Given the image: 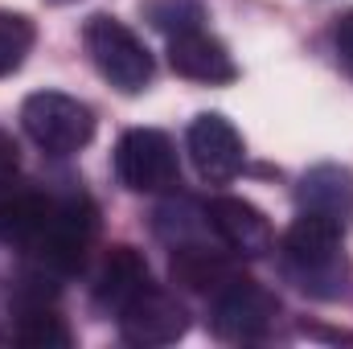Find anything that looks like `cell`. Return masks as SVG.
Wrapping results in <instances>:
<instances>
[{
  "label": "cell",
  "instance_id": "6da1fadb",
  "mask_svg": "<svg viewBox=\"0 0 353 349\" xmlns=\"http://www.w3.org/2000/svg\"><path fill=\"white\" fill-rule=\"evenodd\" d=\"M341 226L300 214L279 239V271L312 300H337L350 283V259L341 247Z\"/></svg>",
  "mask_w": 353,
  "mask_h": 349
},
{
  "label": "cell",
  "instance_id": "7a4b0ae2",
  "mask_svg": "<svg viewBox=\"0 0 353 349\" xmlns=\"http://www.w3.org/2000/svg\"><path fill=\"white\" fill-rule=\"evenodd\" d=\"M83 46H87L94 70L123 94H140L152 83V54L148 46L111 12H94L83 25Z\"/></svg>",
  "mask_w": 353,
  "mask_h": 349
},
{
  "label": "cell",
  "instance_id": "3957f363",
  "mask_svg": "<svg viewBox=\"0 0 353 349\" xmlns=\"http://www.w3.org/2000/svg\"><path fill=\"white\" fill-rule=\"evenodd\" d=\"M21 128H25V136L41 152L70 157V152H79V148L90 144V136H94V111L83 99H74V94L37 90L21 107Z\"/></svg>",
  "mask_w": 353,
  "mask_h": 349
},
{
  "label": "cell",
  "instance_id": "277c9868",
  "mask_svg": "<svg viewBox=\"0 0 353 349\" xmlns=\"http://www.w3.org/2000/svg\"><path fill=\"white\" fill-rule=\"evenodd\" d=\"M275 317H279V300L243 271L210 296V325L222 341H263Z\"/></svg>",
  "mask_w": 353,
  "mask_h": 349
},
{
  "label": "cell",
  "instance_id": "5b68a950",
  "mask_svg": "<svg viewBox=\"0 0 353 349\" xmlns=\"http://www.w3.org/2000/svg\"><path fill=\"white\" fill-rule=\"evenodd\" d=\"M115 177L132 193H169L181 185L176 144L161 128H132L115 144Z\"/></svg>",
  "mask_w": 353,
  "mask_h": 349
},
{
  "label": "cell",
  "instance_id": "8992f818",
  "mask_svg": "<svg viewBox=\"0 0 353 349\" xmlns=\"http://www.w3.org/2000/svg\"><path fill=\"white\" fill-rule=\"evenodd\" d=\"M185 148H189V161H193L197 177L210 181V185L234 181L243 173V165H247V144H243L239 128L226 115H218V111H205V115H197L189 123Z\"/></svg>",
  "mask_w": 353,
  "mask_h": 349
},
{
  "label": "cell",
  "instance_id": "52a82bcc",
  "mask_svg": "<svg viewBox=\"0 0 353 349\" xmlns=\"http://www.w3.org/2000/svg\"><path fill=\"white\" fill-rule=\"evenodd\" d=\"M189 329V312L185 304L176 300L173 292L165 288H148L140 292L123 312H119V337L128 346H140V349H152V346H173L185 337Z\"/></svg>",
  "mask_w": 353,
  "mask_h": 349
},
{
  "label": "cell",
  "instance_id": "ba28073f",
  "mask_svg": "<svg viewBox=\"0 0 353 349\" xmlns=\"http://www.w3.org/2000/svg\"><path fill=\"white\" fill-rule=\"evenodd\" d=\"M205 222L218 235V243L239 259H259L267 251H275V230L267 214L243 197H214L205 206Z\"/></svg>",
  "mask_w": 353,
  "mask_h": 349
},
{
  "label": "cell",
  "instance_id": "9c48e42d",
  "mask_svg": "<svg viewBox=\"0 0 353 349\" xmlns=\"http://www.w3.org/2000/svg\"><path fill=\"white\" fill-rule=\"evenodd\" d=\"M169 66H173L181 79L210 83V87H226V83L239 79V66H234L230 50L214 33H205L201 25L169 37Z\"/></svg>",
  "mask_w": 353,
  "mask_h": 349
},
{
  "label": "cell",
  "instance_id": "30bf717a",
  "mask_svg": "<svg viewBox=\"0 0 353 349\" xmlns=\"http://www.w3.org/2000/svg\"><path fill=\"white\" fill-rule=\"evenodd\" d=\"M152 288V271H148V263L144 255L136 251V247H128V243H115L103 263H99V271H94V283H90V296H94V304L103 308V312H123L140 292H148Z\"/></svg>",
  "mask_w": 353,
  "mask_h": 349
},
{
  "label": "cell",
  "instance_id": "8fae6325",
  "mask_svg": "<svg viewBox=\"0 0 353 349\" xmlns=\"http://www.w3.org/2000/svg\"><path fill=\"white\" fill-rule=\"evenodd\" d=\"M296 206H300V214L325 218L345 230L353 222V169H345V165L308 169L296 185Z\"/></svg>",
  "mask_w": 353,
  "mask_h": 349
},
{
  "label": "cell",
  "instance_id": "7c38bea8",
  "mask_svg": "<svg viewBox=\"0 0 353 349\" xmlns=\"http://www.w3.org/2000/svg\"><path fill=\"white\" fill-rule=\"evenodd\" d=\"M239 267L230 255L222 251H210L201 239L197 243H181L173 247V283L189 288V292H201V296H214L226 279H234Z\"/></svg>",
  "mask_w": 353,
  "mask_h": 349
},
{
  "label": "cell",
  "instance_id": "4fadbf2b",
  "mask_svg": "<svg viewBox=\"0 0 353 349\" xmlns=\"http://www.w3.org/2000/svg\"><path fill=\"white\" fill-rule=\"evenodd\" d=\"M201 230H210L205 222V210H197L193 201L185 197H173L157 210V235L169 243V247H181V243H197Z\"/></svg>",
  "mask_w": 353,
  "mask_h": 349
},
{
  "label": "cell",
  "instance_id": "5bb4252c",
  "mask_svg": "<svg viewBox=\"0 0 353 349\" xmlns=\"http://www.w3.org/2000/svg\"><path fill=\"white\" fill-rule=\"evenodd\" d=\"M37 41V29L25 12H12V8H0V79L21 70L29 50Z\"/></svg>",
  "mask_w": 353,
  "mask_h": 349
},
{
  "label": "cell",
  "instance_id": "9a60e30c",
  "mask_svg": "<svg viewBox=\"0 0 353 349\" xmlns=\"http://www.w3.org/2000/svg\"><path fill=\"white\" fill-rule=\"evenodd\" d=\"M140 12H144V21H148L152 29H161L165 37L185 33V29H197V25L205 21L201 0H144Z\"/></svg>",
  "mask_w": 353,
  "mask_h": 349
},
{
  "label": "cell",
  "instance_id": "2e32d148",
  "mask_svg": "<svg viewBox=\"0 0 353 349\" xmlns=\"http://www.w3.org/2000/svg\"><path fill=\"white\" fill-rule=\"evenodd\" d=\"M333 50H337V62L350 70V79H353V8L341 12L337 25H333Z\"/></svg>",
  "mask_w": 353,
  "mask_h": 349
}]
</instances>
